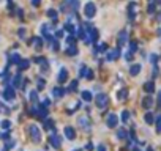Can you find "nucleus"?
Masks as SVG:
<instances>
[{"label": "nucleus", "mask_w": 161, "mask_h": 151, "mask_svg": "<svg viewBox=\"0 0 161 151\" xmlns=\"http://www.w3.org/2000/svg\"><path fill=\"white\" fill-rule=\"evenodd\" d=\"M3 99L8 101V103H11V101L16 99V93H14V88L13 87H7L3 90Z\"/></svg>", "instance_id": "nucleus-5"}, {"label": "nucleus", "mask_w": 161, "mask_h": 151, "mask_svg": "<svg viewBox=\"0 0 161 151\" xmlns=\"http://www.w3.org/2000/svg\"><path fill=\"white\" fill-rule=\"evenodd\" d=\"M120 57V49L117 47V49H114V50H111V52L107 54V60L111 62V60H117Z\"/></svg>", "instance_id": "nucleus-12"}, {"label": "nucleus", "mask_w": 161, "mask_h": 151, "mask_svg": "<svg viewBox=\"0 0 161 151\" xmlns=\"http://www.w3.org/2000/svg\"><path fill=\"white\" fill-rule=\"evenodd\" d=\"M152 106H153V99H152V96L144 98V101H142V107H144V109H150Z\"/></svg>", "instance_id": "nucleus-16"}, {"label": "nucleus", "mask_w": 161, "mask_h": 151, "mask_svg": "<svg viewBox=\"0 0 161 151\" xmlns=\"http://www.w3.org/2000/svg\"><path fill=\"white\" fill-rule=\"evenodd\" d=\"M32 5H33V7H36V5H40V0H32Z\"/></svg>", "instance_id": "nucleus-50"}, {"label": "nucleus", "mask_w": 161, "mask_h": 151, "mask_svg": "<svg viewBox=\"0 0 161 151\" xmlns=\"http://www.w3.org/2000/svg\"><path fill=\"white\" fill-rule=\"evenodd\" d=\"M33 44H35V49H36V50H40V49L43 47V38H41V36L33 38Z\"/></svg>", "instance_id": "nucleus-24"}, {"label": "nucleus", "mask_w": 161, "mask_h": 151, "mask_svg": "<svg viewBox=\"0 0 161 151\" xmlns=\"http://www.w3.org/2000/svg\"><path fill=\"white\" fill-rule=\"evenodd\" d=\"M128 120H130V112H128V110H123V112H122V121L126 123Z\"/></svg>", "instance_id": "nucleus-34"}, {"label": "nucleus", "mask_w": 161, "mask_h": 151, "mask_svg": "<svg viewBox=\"0 0 161 151\" xmlns=\"http://www.w3.org/2000/svg\"><path fill=\"white\" fill-rule=\"evenodd\" d=\"M21 82H22V76L21 74H16L14 76V79H13V88H19V85H21Z\"/></svg>", "instance_id": "nucleus-17"}, {"label": "nucleus", "mask_w": 161, "mask_h": 151, "mask_svg": "<svg viewBox=\"0 0 161 151\" xmlns=\"http://www.w3.org/2000/svg\"><path fill=\"white\" fill-rule=\"evenodd\" d=\"M98 151H106V146L104 145H98Z\"/></svg>", "instance_id": "nucleus-49"}, {"label": "nucleus", "mask_w": 161, "mask_h": 151, "mask_svg": "<svg viewBox=\"0 0 161 151\" xmlns=\"http://www.w3.org/2000/svg\"><path fill=\"white\" fill-rule=\"evenodd\" d=\"M63 30H66L68 33H71V35H73V33H76V27H74L73 24H70V22H66V24L63 25Z\"/></svg>", "instance_id": "nucleus-19"}, {"label": "nucleus", "mask_w": 161, "mask_h": 151, "mask_svg": "<svg viewBox=\"0 0 161 151\" xmlns=\"http://www.w3.org/2000/svg\"><path fill=\"white\" fill-rule=\"evenodd\" d=\"M52 124H54V121H52V120H46V126H44V128H51Z\"/></svg>", "instance_id": "nucleus-47"}, {"label": "nucleus", "mask_w": 161, "mask_h": 151, "mask_svg": "<svg viewBox=\"0 0 161 151\" xmlns=\"http://www.w3.org/2000/svg\"><path fill=\"white\" fill-rule=\"evenodd\" d=\"M156 131L161 132V113H158V117H156Z\"/></svg>", "instance_id": "nucleus-36"}, {"label": "nucleus", "mask_w": 161, "mask_h": 151, "mask_svg": "<svg viewBox=\"0 0 161 151\" xmlns=\"http://www.w3.org/2000/svg\"><path fill=\"white\" fill-rule=\"evenodd\" d=\"M0 128H2V129H5V131H8V129L11 128V123H10L8 120H3L2 123H0Z\"/></svg>", "instance_id": "nucleus-29"}, {"label": "nucleus", "mask_w": 161, "mask_h": 151, "mask_svg": "<svg viewBox=\"0 0 161 151\" xmlns=\"http://www.w3.org/2000/svg\"><path fill=\"white\" fill-rule=\"evenodd\" d=\"M43 87H44V79H40V80H38V91L43 90Z\"/></svg>", "instance_id": "nucleus-43"}, {"label": "nucleus", "mask_w": 161, "mask_h": 151, "mask_svg": "<svg viewBox=\"0 0 161 151\" xmlns=\"http://www.w3.org/2000/svg\"><path fill=\"white\" fill-rule=\"evenodd\" d=\"M106 49H107V44H106V43H103L101 46H98V47H97L95 54H97V52H106Z\"/></svg>", "instance_id": "nucleus-32"}, {"label": "nucleus", "mask_w": 161, "mask_h": 151, "mask_svg": "<svg viewBox=\"0 0 161 151\" xmlns=\"http://www.w3.org/2000/svg\"><path fill=\"white\" fill-rule=\"evenodd\" d=\"M147 151H155V149H153V148H149V149H147Z\"/></svg>", "instance_id": "nucleus-52"}, {"label": "nucleus", "mask_w": 161, "mask_h": 151, "mask_svg": "<svg viewBox=\"0 0 161 151\" xmlns=\"http://www.w3.org/2000/svg\"><path fill=\"white\" fill-rule=\"evenodd\" d=\"M74 151H81V149H74Z\"/></svg>", "instance_id": "nucleus-53"}, {"label": "nucleus", "mask_w": 161, "mask_h": 151, "mask_svg": "<svg viewBox=\"0 0 161 151\" xmlns=\"http://www.w3.org/2000/svg\"><path fill=\"white\" fill-rule=\"evenodd\" d=\"M30 101L32 103H38V90L30 91Z\"/></svg>", "instance_id": "nucleus-30"}, {"label": "nucleus", "mask_w": 161, "mask_h": 151, "mask_svg": "<svg viewBox=\"0 0 161 151\" xmlns=\"http://www.w3.org/2000/svg\"><path fill=\"white\" fill-rule=\"evenodd\" d=\"M106 124H107V128L114 129V128L119 124V117H117L116 113H109L107 118H106Z\"/></svg>", "instance_id": "nucleus-4"}, {"label": "nucleus", "mask_w": 161, "mask_h": 151, "mask_svg": "<svg viewBox=\"0 0 161 151\" xmlns=\"http://www.w3.org/2000/svg\"><path fill=\"white\" fill-rule=\"evenodd\" d=\"M66 54L68 55H78V47L76 46H70L66 49Z\"/></svg>", "instance_id": "nucleus-27"}, {"label": "nucleus", "mask_w": 161, "mask_h": 151, "mask_svg": "<svg viewBox=\"0 0 161 151\" xmlns=\"http://www.w3.org/2000/svg\"><path fill=\"white\" fill-rule=\"evenodd\" d=\"M57 80H59L60 84H63V82L68 80V69H66V68H62V69L59 71V77H57Z\"/></svg>", "instance_id": "nucleus-9"}, {"label": "nucleus", "mask_w": 161, "mask_h": 151, "mask_svg": "<svg viewBox=\"0 0 161 151\" xmlns=\"http://www.w3.org/2000/svg\"><path fill=\"white\" fill-rule=\"evenodd\" d=\"M17 66H19V71L29 69V66H30V62H29V60H21V63H19Z\"/></svg>", "instance_id": "nucleus-25"}, {"label": "nucleus", "mask_w": 161, "mask_h": 151, "mask_svg": "<svg viewBox=\"0 0 161 151\" xmlns=\"http://www.w3.org/2000/svg\"><path fill=\"white\" fill-rule=\"evenodd\" d=\"M14 145H16L14 142H11V140H8V142H7V145H5V148H3V151H10V149H11V148H13Z\"/></svg>", "instance_id": "nucleus-38"}, {"label": "nucleus", "mask_w": 161, "mask_h": 151, "mask_svg": "<svg viewBox=\"0 0 161 151\" xmlns=\"http://www.w3.org/2000/svg\"><path fill=\"white\" fill-rule=\"evenodd\" d=\"M46 14H48V17H51L54 22L57 21V11L55 10H48V11H46Z\"/></svg>", "instance_id": "nucleus-28"}, {"label": "nucleus", "mask_w": 161, "mask_h": 151, "mask_svg": "<svg viewBox=\"0 0 161 151\" xmlns=\"http://www.w3.org/2000/svg\"><path fill=\"white\" fill-rule=\"evenodd\" d=\"M81 96H82V101H85V103H90V101L93 99L92 93H90V91H87V90H85V91H82V93H81Z\"/></svg>", "instance_id": "nucleus-21"}, {"label": "nucleus", "mask_w": 161, "mask_h": 151, "mask_svg": "<svg viewBox=\"0 0 161 151\" xmlns=\"http://www.w3.org/2000/svg\"><path fill=\"white\" fill-rule=\"evenodd\" d=\"M85 79H88V80H92V79H93V71H92V69H88V71H87Z\"/></svg>", "instance_id": "nucleus-42"}, {"label": "nucleus", "mask_w": 161, "mask_h": 151, "mask_svg": "<svg viewBox=\"0 0 161 151\" xmlns=\"http://www.w3.org/2000/svg\"><path fill=\"white\" fill-rule=\"evenodd\" d=\"M85 38H87V39H85V44H93V43H97V41H98V30H97V29H92Z\"/></svg>", "instance_id": "nucleus-6"}, {"label": "nucleus", "mask_w": 161, "mask_h": 151, "mask_svg": "<svg viewBox=\"0 0 161 151\" xmlns=\"http://www.w3.org/2000/svg\"><path fill=\"white\" fill-rule=\"evenodd\" d=\"M49 145L54 146V148H60V139L57 135H51L49 137Z\"/></svg>", "instance_id": "nucleus-15"}, {"label": "nucleus", "mask_w": 161, "mask_h": 151, "mask_svg": "<svg viewBox=\"0 0 161 151\" xmlns=\"http://www.w3.org/2000/svg\"><path fill=\"white\" fill-rule=\"evenodd\" d=\"M131 151H142V149H141V148H133Z\"/></svg>", "instance_id": "nucleus-51"}, {"label": "nucleus", "mask_w": 161, "mask_h": 151, "mask_svg": "<svg viewBox=\"0 0 161 151\" xmlns=\"http://www.w3.org/2000/svg\"><path fill=\"white\" fill-rule=\"evenodd\" d=\"M63 36V30H57L55 32V39H59V38H62Z\"/></svg>", "instance_id": "nucleus-45"}, {"label": "nucleus", "mask_w": 161, "mask_h": 151, "mask_svg": "<svg viewBox=\"0 0 161 151\" xmlns=\"http://www.w3.org/2000/svg\"><path fill=\"white\" fill-rule=\"evenodd\" d=\"M78 123L82 126L85 131L90 129V120H88V117H79V118H78Z\"/></svg>", "instance_id": "nucleus-11"}, {"label": "nucleus", "mask_w": 161, "mask_h": 151, "mask_svg": "<svg viewBox=\"0 0 161 151\" xmlns=\"http://www.w3.org/2000/svg\"><path fill=\"white\" fill-rule=\"evenodd\" d=\"M149 13H150V14L155 13V3H150V5H149Z\"/></svg>", "instance_id": "nucleus-44"}, {"label": "nucleus", "mask_w": 161, "mask_h": 151, "mask_svg": "<svg viewBox=\"0 0 161 151\" xmlns=\"http://www.w3.org/2000/svg\"><path fill=\"white\" fill-rule=\"evenodd\" d=\"M51 47L54 49V52H57V50H59V41H57V39H54V41L51 43Z\"/></svg>", "instance_id": "nucleus-40"}, {"label": "nucleus", "mask_w": 161, "mask_h": 151, "mask_svg": "<svg viewBox=\"0 0 161 151\" xmlns=\"http://www.w3.org/2000/svg\"><path fill=\"white\" fill-rule=\"evenodd\" d=\"M87 71H88V68H87V66H82L81 71H79V76H81V77H85V76H87Z\"/></svg>", "instance_id": "nucleus-39"}, {"label": "nucleus", "mask_w": 161, "mask_h": 151, "mask_svg": "<svg viewBox=\"0 0 161 151\" xmlns=\"http://www.w3.org/2000/svg\"><path fill=\"white\" fill-rule=\"evenodd\" d=\"M144 120H145L147 124H153V123H155V117H153L152 112H147V113L144 115Z\"/></svg>", "instance_id": "nucleus-22"}, {"label": "nucleus", "mask_w": 161, "mask_h": 151, "mask_svg": "<svg viewBox=\"0 0 161 151\" xmlns=\"http://www.w3.org/2000/svg\"><path fill=\"white\" fill-rule=\"evenodd\" d=\"M95 104H97V107H98V109L104 110V109L107 107V104H109V98H107V94L100 93V94L95 98Z\"/></svg>", "instance_id": "nucleus-2"}, {"label": "nucleus", "mask_w": 161, "mask_h": 151, "mask_svg": "<svg viewBox=\"0 0 161 151\" xmlns=\"http://www.w3.org/2000/svg\"><path fill=\"white\" fill-rule=\"evenodd\" d=\"M65 5H66V8L70 7L71 13L78 11V8H79V2H78V0H65Z\"/></svg>", "instance_id": "nucleus-8"}, {"label": "nucleus", "mask_w": 161, "mask_h": 151, "mask_svg": "<svg viewBox=\"0 0 161 151\" xmlns=\"http://www.w3.org/2000/svg\"><path fill=\"white\" fill-rule=\"evenodd\" d=\"M21 60H22V58H21L17 54H13V55H11V63H14V65H19V63H21Z\"/></svg>", "instance_id": "nucleus-31"}, {"label": "nucleus", "mask_w": 161, "mask_h": 151, "mask_svg": "<svg viewBox=\"0 0 161 151\" xmlns=\"http://www.w3.org/2000/svg\"><path fill=\"white\" fill-rule=\"evenodd\" d=\"M125 58H126L128 62H130V60H133V54H131V52H128V54L125 55Z\"/></svg>", "instance_id": "nucleus-48"}, {"label": "nucleus", "mask_w": 161, "mask_h": 151, "mask_svg": "<svg viewBox=\"0 0 161 151\" xmlns=\"http://www.w3.org/2000/svg\"><path fill=\"white\" fill-rule=\"evenodd\" d=\"M17 35H19V38H21V39H26V29H24V27H21V29L17 30Z\"/></svg>", "instance_id": "nucleus-35"}, {"label": "nucleus", "mask_w": 161, "mask_h": 151, "mask_svg": "<svg viewBox=\"0 0 161 151\" xmlns=\"http://www.w3.org/2000/svg\"><path fill=\"white\" fill-rule=\"evenodd\" d=\"M63 134L68 140H74L76 139V131L73 126H65V129H63Z\"/></svg>", "instance_id": "nucleus-7"}, {"label": "nucleus", "mask_w": 161, "mask_h": 151, "mask_svg": "<svg viewBox=\"0 0 161 151\" xmlns=\"http://www.w3.org/2000/svg\"><path fill=\"white\" fill-rule=\"evenodd\" d=\"M141 69H142V66H141L139 63H134V65L130 68V74H131V76H137V74L141 72Z\"/></svg>", "instance_id": "nucleus-14"}, {"label": "nucleus", "mask_w": 161, "mask_h": 151, "mask_svg": "<svg viewBox=\"0 0 161 151\" xmlns=\"http://www.w3.org/2000/svg\"><path fill=\"white\" fill-rule=\"evenodd\" d=\"M78 85H79L78 80H71V84H70V91H76V90H78Z\"/></svg>", "instance_id": "nucleus-33"}, {"label": "nucleus", "mask_w": 161, "mask_h": 151, "mask_svg": "<svg viewBox=\"0 0 161 151\" xmlns=\"http://www.w3.org/2000/svg\"><path fill=\"white\" fill-rule=\"evenodd\" d=\"M84 14L88 17V19H92L95 14H97V7H95V3L93 2H88V3H85V7H84Z\"/></svg>", "instance_id": "nucleus-3"}, {"label": "nucleus", "mask_w": 161, "mask_h": 151, "mask_svg": "<svg viewBox=\"0 0 161 151\" xmlns=\"http://www.w3.org/2000/svg\"><path fill=\"white\" fill-rule=\"evenodd\" d=\"M49 104H51V101H49V99H43V104H41V106H43V107H48Z\"/></svg>", "instance_id": "nucleus-46"}, {"label": "nucleus", "mask_w": 161, "mask_h": 151, "mask_svg": "<svg viewBox=\"0 0 161 151\" xmlns=\"http://www.w3.org/2000/svg\"><path fill=\"white\" fill-rule=\"evenodd\" d=\"M126 41H128V32H126V30H122V32L119 33V47L125 46Z\"/></svg>", "instance_id": "nucleus-10"}, {"label": "nucleus", "mask_w": 161, "mask_h": 151, "mask_svg": "<svg viewBox=\"0 0 161 151\" xmlns=\"http://www.w3.org/2000/svg\"><path fill=\"white\" fill-rule=\"evenodd\" d=\"M29 134H30V139H32L35 143L41 142V131H40V128H38L36 124H30V126H29Z\"/></svg>", "instance_id": "nucleus-1"}, {"label": "nucleus", "mask_w": 161, "mask_h": 151, "mask_svg": "<svg viewBox=\"0 0 161 151\" xmlns=\"http://www.w3.org/2000/svg\"><path fill=\"white\" fill-rule=\"evenodd\" d=\"M65 88H62V87H55L54 90H52V96L54 98H63L65 96Z\"/></svg>", "instance_id": "nucleus-13"}, {"label": "nucleus", "mask_w": 161, "mask_h": 151, "mask_svg": "<svg viewBox=\"0 0 161 151\" xmlns=\"http://www.w3.org/2000/svg\"><path fill=\"white\" fill-rule=\"evenodd\" d=\"M117 137H119L120 140H126V139H128V132H126V129H125V128L119 129V131H117Z\"/></svg>", "instance_id": "nucleus-23"}, {"label": "nucleus", "mask_w": 161, "mask_h": 151, "mask_svg": "<svg viewBox=\"0 0 161 151\" xmlns=\"http://www.w3.org/2000/svg\"><path fill=\"white\" fill-rule=\"evenodd\" d=\"M150 63H152L153 66H156V63H158V55H156V54H152V55H150Z\"/></svg>", "instance_id": "nucleus-37"}, {"label": "nucleus", "mask_w": 161, "mask_h": 151, "mask_svg": "<svg viewBox=\"0 0 161 151\" xmlns=\"http://www.w3.org/2000/svg\"><path fill=\"white\" fill-rule=\"evenodd\" d=\"M126 96H128V90H126V88H122V90H120V91L117 93V98H119L120 101H123V99H125Z\"/></svg>", "instance_id": "nucleus-26"}, {"label": "nucleus", "mask_w": 161, "mask_h": 151, "mask_svg": "<svg viewBox=\"0 0 161 151\" xmlns=\"http://www.w3.org/2000/svg\"><path fill=\"white\" fill-rule=\"evenodd\" d=\"M144 90H145L147 93H153V91H155V84H153V80L145 82V84H144Z\"/></svg>", "instance_id": "nucleus-18"}, {"label": "nucleus", "mask_w": 161, "mask_h": 151, "mask_svg": "<svg viewBox=\"0 0 161 151\" xmlns=\"http://www.w3.org/2000/svg\"><path fill=\"white\" fill-rule=\"evenodd\" d=\"M136 50H137V44H136V43H131V44H130V52L134 54Z\"/></svg>", "instance_id": "nucleus-41"}, {"label": "nucleus", "mask_w": 161, "mask_h": 151, "mask_svg": "<svg viewBox=\"0 0 161 151\" xmlns=\"http://www.w3.org/2000/svg\"><path fill=\"white\" fill-rule=\"evenodd\" d=\"M38 118H46V117H48V110H46V107H43V106H38Z\"/></svg>", "instance_id": "nucleus-20"}]
</instances>
